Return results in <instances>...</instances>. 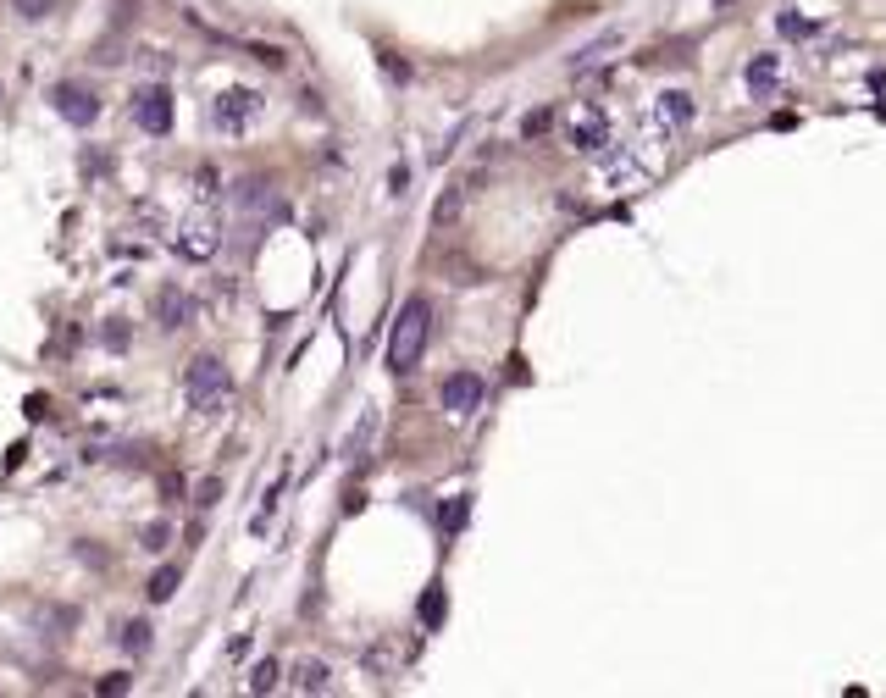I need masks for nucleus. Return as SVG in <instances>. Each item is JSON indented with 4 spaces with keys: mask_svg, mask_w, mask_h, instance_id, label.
Instances as JSON below:
<instances>
[{
    "mask_svg": "<svg viewBox=\"0 0 886 698\" xmlns=\"http://www.w3.org/2000/svg\"><path fill=\"white\" fill-rule=\"evenodd\" d=\"M216 222L211 217H194V222H183V233H178V255H189V261H205V255H216Z\"/></svg>",
    "mask_w": 886,
    "mask_h": 698,
    "instance_id": "nucleus-8",
    "label": "nucleus"
},
{
    "mask_svg": "<svg viewBox=\"0 0 886 698\" xmlns=\"http://www.w3.org/2000/svg\"><path fill=\"white\" fill-rule=\"evenodd\" d=\"M443 615H449V599H443V582H432V588L421 593V626H427V632H438Z\"/></svg>",
    "mask_w": 886,
    "mask_h": 698,
    "instance_id": "nucleus-12",
    "label": "nucleus"
},
{
    "mask_svg": "<svg viewBox=\"0 0 886 698\" xmlns=\"http://www.w3.org/2000/svg\"><path fill=\"white\" fill-rule=\"evenodd\" d=\"M56 0H17V17H45Z\"/></svg>",
    "mask_w": 886,
    "mask_h": 698,
    "instance_id": "nucleus-22",
    "label": "nucleus"
},
{
    "mask_svg": "<svg viewBox=\"0 0 886 698\" xmlns=\"http://www.w3.org/2000/svg\"><path fill=\"white\" fill-rule=\"evenodd\" d=\"M460 521H466V499H455V505L443 510V527H449V532H455V527H460Z\"/></svg>",
    "mask_w": 886,
    "mask_h": 698,
    "instance_id": "nucleus-23",
    "label": "nucleus"
},
{
    "mask_svg": "<svg viewBox=\"0 0 886 698\" xmlns=\"http://www.w3.org/2000/svg\"><path fill=\"white\" fill-rule=\"evenodd\" d=\"M250 687H255V693H272V687H277V665L261 660V665H255V676H250Z\"/></svg>",
    "mask_w": 886,
    "mask_h": 698,
    "instance_id": "nucleus-18",
    "label": "nucleus"
},
{
    "mask_svg": "<svg viewBox=\"0 0 886 698\" xmlns=\"http://www.w3.org/2000/svg\"><path fill=\"white\" fill-rule=\"evenodd\" d=\"M521 133H527V139H538V133H549V111H532V117L521 122Z\"/></svg>",
    "mask_w": 886,
    "mask_h": 698,
    "instance_id": "nucleus-21",
    "label": "nucleus"
},
{
    "mask_svg": "<svg viewBox=\"0 0 886 698\" xmlns=\"http://www.w3.org/2000/svg\"><path fill=\"white\" fill-rule=\"evenodd\" d=\"M743 78H748V89H754V95H776V84H781V56H754Z\"/></svg>",
    "mask_w": 886,
    "mask_h": 698,
    "instance_id": "nucleus-11",
    "label": "nucleus"
},
{
    "mask_svg": "<svg viewBox=\"0 0 886 698\" xmlns=\"http://www.w3.org/2000/svg\"><path fill=\"white\" fill-rule=\"evenodd\" d=\"M183 394H189L194 416H222L233 399V372L216 355H194L189 372H183Z\"/></svg>",
    "mask_w": 886,
    "mask_h": 698,
    "instance_id": "nucleus-2",
    "label": "nucleus"
},
{
    "mask_svg": "<svg viewBox=\"0 0 886 698\" xmlns=\"http://www.w3.org/2000/svg\"><path fill=\"white\" fill-rule=\"evenodd\" d=\"M233 205H239V217H250V222H288V200L266 178L239 183V189H233Z\"/></svg>",
    "mask_w": 886,
    "mask_h": 698,
    "instance_id": "nucleus-4",
    "label": "nucleus"
},
{
    "mask_svg": "<svg viewBox=\"0 0 886 698\" xmlns=\"http://www.w3.org/2000/svg\"><path fill=\"white\" fill-rule=\"evenodd\" d=\"M659 117L693 122V95H687V89H671V95H659Z\"/></svg>",
    "mask_w": 886,
    "mask_h": 698,
    "instance_id": "nucleus-15",
    "label": "nucleus"
},
{
    "mask_svg": "<svg viewBox=\"0 0 886 698\" xmlns=\"http://www.w3.org/2000/svg\"><path fill=\"white\" fill-rule=\"evenodd\" d=\"M571 145L587 150V156H599V150L610 145V122H604L599 111H582V117L571 122Z\"/></svg>",
    "mask_w": 886,
    "mask_h": 698,
    "instance_id": "nucleus-10",
    "label": "nucleus"
},
{
    "mask_svg": "<svg viewBox=\"0 0 886 698\" xmlns=\"http://www.w3.org/2000/svg\"><path fill=\"white\" fill-rule=\"evenodd\" d=\"M216 128L222 133H239V128H250L255 117H261V95H255V89H228V95L216 100Z\"/></svg>",
    "mask_w": 886,
    "mask_h": 698,
    "instance_id": "nucleus-6",
    "label": "nucleus"
},
{
    "mask_svg": "<svg viewBox=\"0 0 886 698\" xmlns=\"http://www.w3.org/2000/svg\"><path fill=\"white\" fill-rule=\"evenodd\" d=\"M294 687H300V693H327V687H333V676H327L322 660H305L300 676H294Z\"/></svg>",
    "mask_w": 886,
    "mask_h": 698,
    "instance_id": "nucleus-14",
    "label": "nucleus"
},
{
    "mask_svg": "<svg viewBox=\"0 0 886 698\" xmlns=\"http://www.w3.org/2000/svg\"><path fill=\"white\" fill-rule=\"evenodd\" d=\"M194 311H200V305L189 300V294L183 289H161V300H156V322L167 327V333H178V327H189L194 322Z\"/></svg>",
    "mask_w": 886,
    "mask_h": 698,
    "instance_id": "nucleus-9",
    "label": "nucleus"
},
{
    "mask_svg": "<svg viewBox=\"0 0 886 698\" xmlns=\"http://www.w3.org/2000/svg\"><path fill=\"white\" fill-rule=\"evenodd\" d=\"M482 399H488V383H482V372H449L438 383V405L449 410V416H477L482 410Z\"/></svg>",
    "mask_w": 886,
    "mask_h": 698,
    "instance_id": "nucleus-3",
    "label": "nucleus"
},
{
    "mask_svg": "<svg viewBox=\"0 0 886 698\" xmlns=\"http://www.w3.org/2000/svg\"><path fill=\"white\" fill-rule=\"evenodd\" d=\"M133 117H139V128L144 133H172V89H161V84H144L139 95H133Z\"/></svg>",
    "mask_w": 886,
    "mask_h": 698,
    "instance_id": "nucleus-5",
    "label": "nucleus"
},
{
    "mask_svg": "<svg viewBox=\"0 0 886 698\" xmlns=\"http://www.w3.org/2000/svg\"><path fill=\"white\" fill-rule=\"evenodd\" d=\"M139 543H144L150 554H161V549L172 543V527H167V521H156V527H144V538H139Z\"/></svg>",
    "mask_w": 886,
    "mask_h": 698,
    "instance_id": "nucleus-17",
    "label": "nucleus"
},
{
    "mask_svg": "<svg viewBox=\"0 0 886 698\" xmlns=\"http://www.w3.org/2000/svg\"><path fill=\"white\" fill-rule=\"evenodd\" d=\"M50 100H56V111L72 122V128H95V122H100V100L89 95L84 84H56V89H50Z\"/></svg>",
    "mask_w": 886,
    "mask_h": 698,
    "instance_id": "nucleus-7",
    "label": "nucleus"
},
{
    "mask_svg": "<svg viewBox=\"0 0 886 698\" xmlns=\"http://www.w3.org/2000/svg\"><path fill=\"white\" fill-rule=\"evenodd\" d=\"M781 34H798V39H809V34H815V23H803V17H792V12H787V17H781Z\"/></svg>",
    "mask_w": 886,
    "mask_h": 698,
    "instance_id": "nucleus-20",
    "label": "nucleus"
},
{
    "mask_svg": "<svg viewBox=\"0 0 886 698\" xmlns=\"http://www.w3.org/2000/svg\"><path fill=\"white\" fill-rule=\"evenodd\" d=\"M178 582H183V571H178V566H161L156 577L144 582V593H150V599H156V604H167L172 593H178Z\"/></svg>",
    "mask_w": 886,
    "mask_h": 698,
    "instance_id": "nucleus-13",
    "label": "nucleus"
},
{
    "mask_svg": "<svg viewBox=\"0 0 886 698\" xmlns=\"http://www.w3.org/2000/svg\"><path fill=\"white\" fill-rule=\"evenodd\" d=\"M870 89H875V95H886V73H875V78H870Z\"/></svg>",
    "mask_w": 886,
    "mask_h": 698,
    "instance_id": "nucleus-24",
    "label": "nucleus"
},
{
    "mask_svg": "<svg viewBox=\"0 0 886 698\" xmlns=\"http://www.w3.org/2000/svg\"><path fill=\"white\" fill-rule=\"evenodd\" d=\"M122 649H128V654H150V621H128V626H122Z\"/></svg>",
    "mask_w": 886,
    "mask_h": 698,
    "instance_id": "nucleus-16",
    "label": "nucleus"
},
{
    "mask_svg": "<svg viewBox=\"0 0 886 698\" xmlns=\"http://www.w3.org/2000/svg\"><path fill=\"white\" fill-rule=\"evenodd\" d=\"M194 499H200V510H211L216 499H222V482H216V477H205V482H200V494H194Z\"/></svg>",
    "mask_w": 886,
    "mask_h": 698,
    "instance_id": "nucleus-19",
    "label": "nucleus"
},
{
    "mask_svg": "<svg viewBox=\"0 0 886 698\" xmlns=\"http://www.w3.org/2000/svg\"><path fill=\"white\" fill-rule=\"evenodd\" d=\"M427 338H432V305L421 300H405L394 316V333H388V372L394 377H410L427 355Z\"/></svg>",
    "mask_w": 886,
    "mask_h": 698,
    "instance_id": "nucleus-1",
    "label": "nucleus"
}]
</instances>
